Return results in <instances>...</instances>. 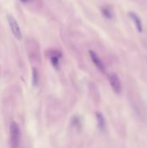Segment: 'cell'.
Listing matches in <instances>:
<instances>
[{
	"label": "cell",
	"instance_id": "obj_1",
	"mask_svg": "<svg viewBox=\"0 0 147 148\" xmlns=\"http://www.w3.org/2000/svg\"><path fill=\"white\" fill-rule=\"evenodd\" d=\"M10 146L14 148L18 147L21 139V130L18 124L15 121H12L10 125Z\"/></svg>",
	"mask_w": 147,
	"mask_h": 148
},
{
	"label": "cell",
	"instance_id": "obj_2",
	"mask_svg": "<svg viewBox=\"0 0 147 148\" xmlns=\"http://www.w3.org/2000/svg\"><path fill=\"white\" fill-rule=\"evenodd\" d=\"M7 21H8L9 26H10L13 35L16 36V38H17L18 40L22 39V31H21L20 26L18 25V23L14 18V16L8 15L7 16Z\"/></svg>",
	"mask_w": 147,
	"mask_h": 148
},
{
	"label": "cell",
	"instance_id": "obj_3",
	"mask_svg": "<svg viewBox=\"0 0 147 148\" xmlns=\"http://www.w3.org/2000/svg\"><path fill=\"white\" fill-rule=\"evenodd\" d=\"M109 82L110 85L113 90V92L117 95H120L122 91V84L119 78V76L116 74H113L109 77Z\"/></svg>",
	"mask_w": 147,
	"mask_h": 148
},
{
	"label": "cell",
	"instance_id": "obj_4",
	"mask_svg": "<svg viewBox=\"0 0 147 148\" xmlns=\"http://www.w3.org/2000/svg\"><path fill=\"white\" fill-rule=\"evenodd\" d=\"M88 53H89V56H90V57H91V60L93 61V62H94V64L95 65V67H96L101 72L105 73V71H106L105 65L103 64V62H101V58L98 56V55H97L94 51H93V50H89Z\"/></svg>",
	"mask_w": 147,
	"mask_h": 148
},
{
	"label": "cell",
	"instance_id": "obj_5",
	"mask_svg": "<svg viewBox=\"0 0 147 148\" xmlns=\"http://www.w3.org/2000/svg\"><path fill=\"white\" fill-rule=\"evenodd\" d=\"M129 16L133 21V23H134L137 29H138V31L139 32H142V30H143V25H142V22H141L139 16L135 12H129Z\"/></svg>",
	"mask_w": 147,
	"mask_h": 148
},
{
	"label": "cell",
	"instance_id": "obj_6",
	"mask_svg": "<svg viewBox=\"0 0 147 148\" xmlns=\"http://www.w3.org/2000/svg\"><path fill=\"white\" fill-rule=\"evenodd\" d=\"M96 117H97L98 125H99L100 128L103 130V129L105 128V127H106V123H105V118H104V116L102 115V114H101V113L98 112V113H96Z\"/></svg>",
	"mask_w": 147,
	"mask_h": 148
},
{
	"label": "cell",
	"instance_id": "obj_7",
	"mask_svg": "<svg viewBox=\"0 0 147 148\" xmlns=\"http://www.w3.org/2000/svg\"><path fill=\"white\" fill-rule=\"evenodd\" d=\"M39 81V75H38V72L37 69L36 68L33 69V72H32V83L34 86H37Z\"/></svg>",
	"mask_w": 147,
	"mask_h": 148
},
{
	"label": "cell",
	"instance_id": "obj_8",
	"mask_svg": "<svg viewBox=\"0 0 147 148\" xmlns=\"http://www.w3.org/2000/svg\"><path fill=\"white\" fill-rule=\"evenodd\" d=\"M101 11H102V14H103L106 17L109 18V19H111V18L113 17L112 11H111L109 9H107V8H103V9H101Z\"/></svg>",
	"mask_w": 147,
	"mask_h": 148
},
{
	"label": "cell",
	"instance_id": "obj_9",
	"mask_svg": "<svg viewBox=\"0 0 147 148\" xmlns=\"http://www.w3.org/2000/svg\"><path fill=\"white\" fill-rule=\"evenodd\" d=\"M50 60H51V62L55 68L59 67V57L58 56H52Z\"/></svg>",
	"mask_w": 147,
	"mask_h": 148
},
{
	"label": "cell",
	"instance_id": "obj_10",
	"mask_svg": "<svg viewBox=\"0 0 147 148\" xmlns=\"http://www.w3.org/2000/svg\"><path fill=\"white\" fill-rule=\"evenodd\" d=\"M21 1H22V2H23V3H25V2H27L28 0H21Z\"/></svg>",
	"mask_w": 147,
	"mask_h": 148
}]
</instances>
